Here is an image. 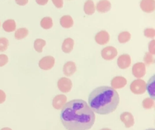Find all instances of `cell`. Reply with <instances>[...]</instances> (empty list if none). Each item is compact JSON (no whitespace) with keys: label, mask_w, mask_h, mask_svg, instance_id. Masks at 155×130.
Listing matches in <instances>:
<instances>
[{"label":"cell","mask_w":155,"mask_h":130,"mask_svg":"<svg viewBox=\"0 0 155 130\" xmlns=\"http://www.w3.org/2000/svg\"><path fill=\"white\" fill-rule=\"evenodd\" d=\"M60 118L67 130H88L93 126L96 117L85 101L73 99L62 108Z\"/></svg>","instance_id":"1"},{"label":"cell","mask_w":155,"mask_h":130,"mask_svg":"<svg viewBox=\"0 0 155 130\" xmlns=\"http://www.w3.org/2000/svg\"><path fill=\"white\" fill-rule=\"evenodd\" d=\"M120 99L116 89L108 86H101L94 89L89 94L88 105L93 112L106 115L114 111Z\"/></svg>","instance_id":"2"},{"label":"cell","mask_w":155,"mask_h":130,"mask_svg":"<svg viewBox=\"0 0 155 130\" xmlns=\"http://www.w3.org/2000/svg\"><path fill=\"white\" fill-rule=\"evenodd\" d=\"M130 89L134 94H142L146 91V82L140 79L134 80L130 85Z\"/></svg>","instance_id":"3"},{"label":"cell","mask_w":155,"mask_h":130,"mask_svg":"<svg viewBox=\"0 0 155 130\" xmlns=\"http://www.w3.org/2000/svg\"><path fill=\"white\" fill-rule=\"evenodd\" d=\"M72 82L71 80L65 77L60 78L57 82V86L58 89L64 93H68L72 88Z\"/></svg>","instance_id":"4"},{"label":"cell","mask_w":155,"mask_h":130,"mask_svg":"<svg viewBox=\"0 0 155 130\" xmlns=\"http://www.w3.org/2000/svg\"><path fill=\"white\" fill-rule=\"evenodd\" d=\"M101 54L104 60H111L117 55V50L113 46H107L101 50Z\"/></svg>","instance_id":"5"},{"label":"cell","mask_w":155,"mask_h":130,"mask_svg":"<svg viewBox=\"0 0 155 130\" xmlns=\"http://www.w3.org/2000/svg\"><path fill=\"white\" fill-rule=\"evenodd\" d=\"M55 59L51 56H46L39 61V67L43 70H51L54 65Z\"/></svg>","instance_id":"6"},{"label":"cell","mask_w":155,"mask_h":130,"mask_svg":"<svg viewBox=\"0 0 155 130\" xmlns=\"http://www.w3.org/2000/svg\"><path fill=\"white\" fill-rule=\"evenodd\" d=\"M132 74L137 78L140 79L143 77L146 73V67L143 62H137L132 67Z\"/></svg>","instance_id":"7"},{"label":"cell","mask_w":155,"mask_h":130,"mask_svg":"<svg viewBox=\"0 0 155 130\" xmlns=\"http://www.w3.org/2000/svg\"><path fill=\"white\" fill-rule=\"evenodd\" d=\"M131 63V59L129 54H123L120 55L117 59V64L119 68L124 70L128 68Z\"/></svg>","instance_id":"8"},{"label":"cell","mask_w":155,"mask_h":130,"mask_svg":"<svg viewBox=\"0 0 155 130\" xmlns=\"http://www.w3.org/2000/svg\"><path fill=\"white\" fill-rule=\"evenodd\" d=\"M110 39L109 33L105 30H101L97 33L94 36L95 42L101 45H105L108 43Z\"/></svg>","instance_id":"9"},{"label":"cell","mask_w":155,"mask_h":130,"mask_svg":"<svg viewBox=\"0 0 155 130\" xmlns=\"http://www.w3.org/2000/svg\"><path fill=\"white\" fill-rule=\"evenodd\" d=\"M67 98L64 94H58L54 96L52 100V106L56 109H62L67 103Z\"/></svg>","instance_id":"10"},{"label":"cell","mask_w":155,"mask_h":130,"mask_svg":"<svg viewBox=\"0 0 155 130\" xmlns=\"http://www.w3.org/2000/svg\"><path fill=\"white\" fill-rule=\"evenodd\" d=\"M120 120L124 123L125 127L129 128L134 124V119L132 114L130 112H124L120 115Z\"/></svg>","instance_id":"11"},{"label":"cell","mask_w":155,"mask_h":130,"mask_svg":"<svg viewBox=\"0 0 155 130\" xmlns=\"http://www.w3.org/2000/svg\"><path fill=\"white\" fill-rule=\"evenodd\" d=\"M140 7L141 10L147 13H152L155 10L154 0H141L140 2Z\"/></svg>","instance_id":"12"},{"label":"cell","mask_w":155,"mask_h":130,"mask_svg":"<svg viewBox=\"0 0 155 130\" xmlns=\"http://www.w3.org/2000/svg\"><path fill=\"white\" fill-rule=\"evenodd\" d=\"M127 83V79L123 76H115L111 80V88L113 89H120L124 88Z\"/></svg>","instance_id":"13"},{"label":"cell","mask_w":155,"mask_h":130,"mask_svg":"<svg viewBox=\"0 0 155 130\" xmlns=\"http://www.w3.org/2000/svg\"><path fill=\"white\" fill-rule=\"evenodd\" d=\"M77 70L76 63L73 61L67 62L63 66V73L66 76H71L75 73Z\"/></svg>","instance_id":"14"},{"label":"cell","mask_w":155,"mask_h":130,"mask_svg":"<svg viewBox=\"0 0 155 130\" xmlns=\"http://www.w3.org/2000/svg\"><path fill=\"white\" fill-rule=\"evenodd\" d=\"M111 8V2L108 0H100L96 4V9L101 13L109 11Z\"/></svg>","instance_id":"15"},{"label":"cell","mask_w":155,"mask_h":130,"mask_svg":"<svg viewBox=\"0 0 155 130\" xmlns=\"http://www.w3.org/2000/svg\"><path fill=\"white\" fill-rule=\"evenodd\" d=\"M146 90L150 97L154 100L155 98V75L152 76L146 83Z\"/></svg>","instance_id":"16"},{"label":"cell","mask_w":155,"mask_h":130,"mask_svg":"<svg viewBox=\"0 0 155 130\" xmlns=\"http://www.w3.org/2000/svg\"><path fill=\"white\" fill-rule=\"evenodd\" d=\"M74 42L71 37L65 38L62 44V50L65 53H70L73 50Z\"/></svg>","instance_id":"17"},{"label":"cell","mask_w":155,"mask_h":130,"mask_svg":"<svg viewBox=\"0 0 155 130\" xmlns=\"http://www.w3.org/2000/svg\"><path fill=\"white\" fill-rule=\"evenodd\" d=\"M61 25L65 28H70L73 27L74 22L73 19L70 15H64L59 20Z\"/></svg>","instance_id":"18"},{"label":"cell","mask_w":155,"mask_h":130,"mask_svg":"<svg viewBox=\"0 0 155 130\" xmlns=\"http://www.w3.org/2000/svg\"><path fill=\"white\" fill-rule=\"evenodd\" d=\"M96 10L94 2L92 0H87L84 5V13L87 15H92Z\"/></svg>","instance_id":"19"},{"label":"cell","mask_w":155,"mask_h":130,"mask_svg":"<svg viewBox=\"0 0 155 130\" xmlns=\"http://www.w3.org/2000/svg\"><path fill=\"white\" fill-rule=\"evenodd\" d=\"M16 24L14 19H7L2 24V28L6 32H13L16 30Z\"/></svg>","instance_id":"20"},{"label":"cell","mask_w":155,"mask_h":130,"mask_svg":"<svg viewBox=\"0 0 155 130\" xmlns=\"http://www.w3.org/2000/svg\"><path fill=\"white\" fill-rule=\"evenodd\" d=\"M40 25L41 27L45 30L50 29L53 25V19L51 17L45 16L41 19L40 22Z\"/></svg>","instance_id":"21"},{"label":"cell","mask_w":155,"mask_h":130,"mask_svg":"<svg viewBox=\"0 0 155 130\" xmlns=\"http://www.w3.org/2000/svg\"><path fill=\"white\" fill-rule=\"evenodd\" d=\"M28 34V30L25 27L17 29L15 33V37L17 40H21L26 37Z\"/></svg>","instance_id":"22"},{"label":"cell","mask_w":155,"mask_h":130,"mask_svg":"<svg viewBox=\"0 0 155 130\" xmlns=\"http://www.w3.org/2000/svg\"><path fill=\"white\" fill-rule=\"evenodd\" d=\"M45 45H46V42L45 40L41 38H38L35 39L34 42V44H33L34 49L38 53H42L43 50V48L45 47Z\"/></svg>","instance_id":"23"},{"label":"cell","mask_w":155,"mask_h":130,"mask_svg":"<svg viewBox=\"0 0 155 130\" xmlns=\"http://www.w3.org/2000/svg\"><path fill=\"white\" fill-rule=\"evenodd\" d=\"M131 35L130 33L127 31H124L120 32L117 36V40L120 44H125L128 42L131 39Z\"/></svg>","instance_id":"24"},{"label":"cell","mask_w":155,"mask_h":130,"mask_svg":"<svg viewBox=\"0 0 155 130\" xmlns=\"http://www.w3.org/2000/svg\"><path fill=\"white\" fill-rule=\"evenodd\" d=\"M142 106L144 109H150L154 107V100L151 97H147L143 100L142 102Z\"/></svg>","instance_id":"25"},{"label":"cell","mask_w":155,"mask_h":130,"mask_svg":"<svg viewBox=\"0 0 155 130\" xmlns=\"http://www.w3.org/2000/svg\"><path fill=\"white\" fill-rule=\"evenodd\" d=\"M9 45L8 40L4 37H0V52H3L7 50Z\"/></svg>","instance_id":"26"},{"label":"cell","mask_w":155,"mask_h":130,"mask_svg":"<svg viewBox=\"0 0 155 130\" xmlns=\"http://www.w3.org/2000/svg\"><path fill=\"white\" fill-rule=\"evenodd\" d=\"M143 61H144V63L147 65H150L152 64L153 63H154V61L153 55L150 53L149 52H146L143 57Z\"/></svg>","instance_id":"27"},{"label":"cell","mask_w":155,"mask_h":130,"mask_svg":"<svg viewBox=\"0 0 155 130\" xmlns=\"http://www.w3.org/2000/svg\"><path fill=\"white\" fill-rule=\"evenodd\" d=\"M144 36L148 38H154L155 37V30L153 28H147L143 30Z\"/></svg>","instance_id":"28"},{"label":"cell","mask_w":155,"mask_h":130,"mask_svg":"<svg viewBox=\"0 0 155 130\" xmlns=\"http://www.w3.org/2000/svg\"><path fill=\"white\" fill-rule=\"evenodd\" d=\"M148 52L151 54H155V40L153 39L148 44Z\"/></svg>","instance_id":"29"},{"label":"cell","mask_w":155,"mask_h":130,"mask_svg":"<svg viewBox=\"0 0 155 130\" xmlns=\"http://www.w3.org/2000/svg\"><path fill=\"white\" fill-rule=\"evenodd\" d=\"M8 61V58L7 55L4 54H0V67L6 65Z\"/></svg>","instance_id":"30"},{"label":"cell","mask_w":155,"mask_h":130,"mask_svg":"<svg viewBox=\"0 0 155 130\" xmlns=\"http://www.w3.org/2000/svg\"><path fill=\"white\" fill-rule=\"evenodd\" d=\"M54 5L58 8H61L64 5L63 0H51Z\"/></svg>","instance_id":"31"},{"label":"cell","mask_w":155,"mask_h":130,"mask_svg":"<svg viewBox=\"0 0 155 130\" xmlns=\"http://www.w3.org/2000/svg\"><path fill=\"white\" fill-rule=\"evenodd\" d=\"M6 99V94L5 92L1 89H0V104L4 103Z\"/></svg>","instance_id":"32"},{"label":"cell","mask_w":155,"mask_h":130,"mask_svg":"<svg viewBox=\"0 0 155 130\" xmlns=\"http://www.w3.org/2000/svg\"><path fill=\"white\" fill-rule=\"evenodd\" d=\"M15 2L20 6H24L28 3V0H15Z\"/></svg>","instance_id":"33"},{"label":"cell","mask_w":155,"mask_h":130,"mask_svg":"<svg viewBox=\"0 0 155 130\" xmlns=\"http://www.w3.org/2000/svg\"><path fill=\"white\" fill-rule=\"evenodd\" d=\"M36 3L40 5H45L48 2V0H35Z\"/></svg>","instance_id":"34"},{"label":"cell","mask_w":155,"mask_h":130,"mask_svg":"<svg viewBox=\"0 0 155 130\" xmlns=\"http://www.w3.org/2000/svg\"><path fill=\"white\" fill-rule=\"evenodd\" d=\"M1 130H12L11 128H8V127H5V128H2V129H1Z\"/></svg>","instance_id":"35"},{"label":"cell","mask_w":155,"mask_h":130,"mask_svg":"<svg viewBox=\"0 0 155 130\" xmlns=\"http://www.w3.org/2000/svg\"><path fill=\"white\" fill-rule=\"evenodd\" d=\"M100 130H111V129L110 128H104L101 129Z\"/></svg>","instance_id":"36"},{"label":"cell","mask_w":155,"mask_h":130,"mask_svg":"<svg viewBox=\"0 0 155 130\" xmlns=\"http://www.w3.org/2000/svg\"><path fill=\"white\" fill-rule=\"evenodd\" d=\"M145 130H155L154 128H148V129H147Z\"/></svg>","instance_id":"37"},{"label":"cell","mask_w":155,"mask_h":130,"mask_svg":"<svg viewBox=\"0 0 155 130\" xmlns=\"http://www.w3.org/2000/svg\"><path fill=\"white\" fill-rule=\"evenodd\" d=\"M0 25H1V22H0Z\"/></svg>","instance_id":"38"}]
</instances>
